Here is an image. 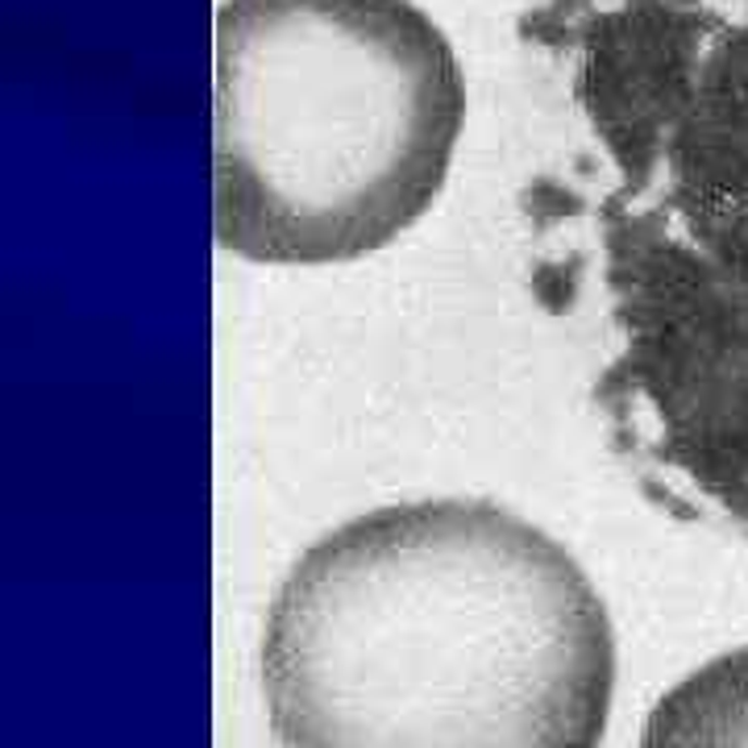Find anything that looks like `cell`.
Instances as JSON below:
<instances>
[{"label": "cell", "mask_w": 748, "mask_h": 748, "mask_svg": "<svg viewBox=\"0 0 748 748\" xmlns=\"http://www.w3.org/2000/svg\"><path fill=\"white\" fill-rule=\"evenodd\" d=\"M520 50L545 109L528 287L636 491L748 540V0H528Z\"/></svg>", "instance_id": "cell-1"}, {"label": "cell", "mask_w": 748, "mask_h": 748, "mask_svg": "<svg viewBox=\"0 0 748 748\" xmlns=\"http://www.w3.org/2000/svg\"><path fill=\"white\" fill-rule=\"evenodd\" d=\"M279 748H603L615 632L586 570L491 499H408L312 540L271 595Z\"/></svg>", "instance_id": "cell-2"}, {"label": "cell", "mask_w": 748, "mask_h": 748, "mask_svg": "<svg viewBox=\"0 0 748 748\" xmlns=\"http://www.w3.org/2000/svg\"><path fill=\"white\" fill-rule=\"evenodd\" d=\"M212 67V229L262 266L358 262L449 179L462 63L412 0H225Z\"/></svg>", "instance_id": "cell-3"}, {"label": "cell", "mask_w": 748, "mask_h": 748, "mask_svg": "<svg viewBox=\"0 0 748 748\" xmlns=\"http://www.w3.org/2000/svg\"><path fill=\"white\" fill-rule=\"evenodd\" d=\"M640 748H748V645L674 682L640 727Z\"/></svg>", "instance_id": "cell-4"}]
</instances>
